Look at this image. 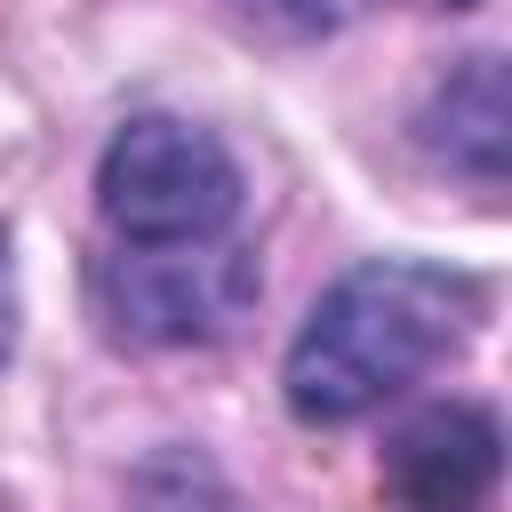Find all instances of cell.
<instances>
[{"instance_id":"cell-3","label":"cell","mask_w":512,"mask_h":512,"mask_svg":"<svg viewBox=\"0 0 512 512\" xmlns=\"http://www.w3.org/2000/svg\"><path fill=\"white\" fill-rule=\"evenodd\" d=\"M240 160L176 120V112H136L112 128L104 160H96V216L120 240H216L240 216Z\"/></svg>"},{"instance_id":"cell-1","label":"cell","mask_w":512,"mask_h":512,"mask_svg":"<svg viewBox=\"0 0 512 512\" xmlns=\"http://www.w3.org/2000/svg\"><path fill=\"white\" fill-rule=\"evenodd\" d=\"M480 320V280L424 264V256H368L352 264L296 328L280 360V392L296 424H360L368 408L400 400L448 352H464Z\"/></svg>"},{"instance_id":"cell-2","label":"cell","mask_w":512,"mask_h":512,"mask_svg":"<svg viewBox=\"0 0 512 512\" xmlns=\"http://www.w3.org/2000/svg\"><path fill=\"white\" fill-rule=\"evenodd\" d=\"M88 296H96V320L112 328V344L184 352V344H224L256 312L264 272H256V248H240L232 232H216V240H152V248L120 240L112 256H96Z\"/></svg>"},{"instance_id":"cell-4","label":"cell","mask_w":512,"mask_h":512,"mask_svg":"<svg viewBox=\"0 0 512 512\" xmlns=\"http://www.w3.org/2000/svg\"><path fill=\"white\" fill-rule=\"evenodd\" d=\"M504 480V424L480 400H440L384 440V496L400 512H488Z\"/></svg>"},{"instance_id":"cell-9","label":"cell","mask_w":512,"mask_h":512,"mask_svg":"<svg viewBox=\"0 0 512 512\" xmlns=\"http://www.w3.org/2000/svg\"><path fill=\"white\" fill-rule=\"evenodd\" d=\"M448 8H480V0H448Z\"/></svg>"},{"instance_id":"cell-6","label":"cell","mask_w":512,"mask_h":512,"mask_svg":"<svg viewBox=\"0 0 512 512\" xmlns=\"http://www.w3.org/2000/svg\"><path fill=\"white\" fill-rule=\"evenodd\" d=\"M136 504H144V512H240L232 488L216 480V464L192 456V448H160V456L136 472Z\"/></svg>"},{"instance_id":"cell-8","label":"cell","mask_w":512,"mask_h":512,"mask_svg":"<svg viewBox=\"0 0 512 512\" xmlns=\"http://www.w3.org/2000/svg\"><path fill=\"white\" fill-rule=\"evenodd\" d=\"M16 352V256H8V232H0V368Z\"/></svg>"},{"instance_id":"cell-7","label":"cell","mask_w":512,"mask_h":512,"mask_svg":"<svg viewBox=\"0 0 512 512\" xmlns=\"http://www.w3.org/2000/svg\"><path fill=\"white\" fill-rule=\"evenodd\" d=\"M376 0H240L248 24H264L272 40H328L344 24H360Z\"/></svg>"},{"instance_id":"cell-5","label":"cell","mask_w":512,"mask_h":512,"mask_svg":"<svg viewBox=\"0 0 512 512\" xmlns=\"http://www.w3.org/2000/svg\"><path fill=\"white\" fill-rule=\"evenodd\" d=\"M424 144L432 160L464 168L472 184H504V144H512V104H504V56H464L432 104H424Z\"/></svg>"}]
</instances>
